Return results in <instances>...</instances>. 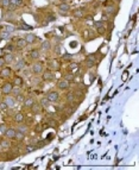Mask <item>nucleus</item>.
<instances>
[{"label":"nucleus","instance_id":"f257e3e1","mask_svg":"<svg viewBox=\"0 0 139 170\" xmlns=\"http://www.w3.org/2000/svg\"><path fill=\"white\" fill-rule=\"evenodd\" d=\"M45 69V63L43 61H35L31 63L30 66V73L32 75H40Z\"/></svg>","mask_w":139,"mask_h":170},{"label":"nucleus","instance_id":"f03ea898","mask_svg":"<svg viewBox=\"0 0 139 170\" xmlns=\"http://www.w3.org/2000/svg\"><path fill=\"white\" fill-rule=\"evenodd\" d=\"M118 11H119V6H118V4L116 2H107V4H105V15H107L108 17H114L118 13Z\"/></svg>","mask_w":139,"mask_h":170},{"label":"nucleus","instance_id":"7ed1b4c3","mask_svg":"<svg viewBox=\"0 0 139 170\" xmlns=\"http://www.w3.org/2000/svg\"><path fill=\"white\" fill-rule=\"evenodd\" d=\"M71 11V6L69 2H60L57 5V13L63 17H68Z\"/></svg>","mask_w":139,"mask_h":170},{"label":"nucleus","instance_id":"20e7f679","mask_svg":"<svg viewBox=\"0 0 139 170\" xmlns=\"http://www.w3.org/2000/svg\"><path fill=\"white\" fill-rule=\"evenodd\" d=\"M45 98L50 101L51 104H56L61 100V94L57 89H51L45 94Z\"/></svg>","mask_w":139,"mask_h":170},{"label":"nucleus","instance_id":"39448f33","mask_svg":"<svg viewBox=\"0 0 139 170\" xmlns=\"http://www.w3.org/2000/svg\"><path fill=\"white\" fill-rule=\"evenodd\" d=\"M56 88L57 91H61V92H67L70 89V81H68L67 79H60L57 82H56Z\"/></svg>","mask_w":139,"mask_h":170},{"label":"nucleus","instance_id":"423d86ee","mask_svg":"<svg viewBox=\"0 0 139 170\" xmlns=\"http://www.w3.org/2000/svg\"><path fill=\"white\" fill-rule=\"evenodd\" d=\"M46 67H48V69L53 70V71H58V70H61V62L55 57L50 58L46 63Z\"/></svg>","mask_w":139,"mask_h":170},{"label":"nucleus","instance_id":"0eeeda50","mask_svg":"<svg viewBox=\"0 0 139 170\" xmlns=\"http://www.w3.org/2000/svg\"><path fill=\"white\" fill-rule=\"evenodd\" d=\"M12 88H13V83H12V81H4L2 82V85L0 86V92L2 95H8V94H11L12 92Z\"/></svg>","mask_w":139,"mask_h":170},{"label":"nucleus","instance_id":"6e6552de","mask_svg":"<svg viewBox=\"0 0 139 170\" xmlns=\"http://www.w3.org/2000/svg\"><path fill=\"white\" fill-rule=\"evenodd\" d=\"M43 82H53L55 80V71L50 69H44V71L40 74Z\"/></svg>","mask_w":139,"mask_h":170},{"label":"nucleus","instance_id":"1a4fd4ad","mask_svg":"<svg viewBox=\"0 0 139 170\" xmlns=\"http://www.w3.org/2000/svg\"><path fill=\"white\" fill-rule=\"evenodd\" d=\"M12 71H13V70H12L11 67H6V66H5V67L0 68V79H1V80H5V81L8 80L10 77L12 76Z\"/></svg>","mask_w":139,"mask_h":170},{"label":"nucleus","instance_id":"9d476101","mask_svg":"<svg viewBox=\"0 0 139 170\" xmlns=\"http://www.w3.org/2000/svg\"><path fill=\"white\" fill-rule=\"evenodd\" d=\"M15 67H13V69L15 70V71H20V70H23L26 68V66H27V62H26V60L24 58V57H22V58H17L15 61Z\"/></svg>","mask_w":139,"mask_h":170},{"label":"nucleus","instance_id":"9b49d317","mask_svg":"<svg viewBox=\"0 0 139 170\" xmlns=\"http://www.w3.org/2000/svg\"><path fill=\"white\" fill-rule=\"evenodd\" d=\"M27 57H29V60L32 62L38 61L39 58H40V49H38V48H33V49H31L29 55H27Z\"/></svg>","mask_w":139,"mask_h":170},{"label":"nucleus","instance_id":"f8f14e48","mask_svg":"<svg viewBox=\"0 0 139 170\" xmlns=\"http://www.w3.org/2000/svg\"><path fill=\"white\" fill-rule=\"evenodd\" d=\"M4 102L7 105L8 108H13L17 105V99H15L13 95H11V94H8V95H4Z\"/></svg>","mask_w":139,"mask_h":170},{"label":"nucleus","instance_id":"ddd939ff","mask_svg":"<svg viewBox=\"0 0 139 170\" xmlns=\"http://www.w3.org/2000/svg\"><path fill=\"white\" fill-rule=\"evenodd\" d=\"M36 99L33 96H24L23 99V109L30 111V108L32 107V105L35 104Z\"/></svg>","mask_w":139,"mask_h":170},{"label":"nucleus","instance_id":"4468645a","mask_svg":"<svg viewBox=\"0 0 139 170\" xmlns=\"http://www.w3.org/2000/svg\"><path fill=\"white\" fill-rule=\"evenodd\" d=\"M23 38L26 40L27 45H33V44H36V43H37V42L39 40L38 36H36L35 33H26Z\"/></svg>","mask_w":139,"mask_h":170},{"label":"nucleus","instance_id":"2eb2a0df","mask_svg":"<svg viewBox=\"0 0 139 170\" xmlns=\"http://www.w3.org/2000/svg\"><path fill=\"white\" fill-rule=\"evenodd\" d=\"M15 50L18 49V50H24L26 46H27V43H26V40L23 38V37H17V39L15 40Z\"/></svg>","mask_w":139,"mask_h":170},{"label":"nucleus","instance_id":"dca6fc26","mask_svg":"<svg viewBox=\"0 0 139 170\" xmlns=\"http://www.w3.org/2000/svg\"><path fill=\"white\" fill-rule=\"evenodd\" d=\"M70 15H73L74 18H77V19H80V18H83V17H85V15H86V8H83V7L75 8V10L70 11Z\"/></svg>","mask_w":139,"mask_h":170},{"label":"nucleus","instance_id":"f3484780","mask_svg":"<svg viewBox=\"0 0 139 170\" xmlns=\"http://www.w3.org/2000/svg\"><path fill=\"white\" fill-rule=\"evenodd\" d=\"M11 94L15 96V99L20 98V99H24V95H23V87H19V86H13L12 88V92Z\"/></svg>","mask_w":139,"mask_h":170},{"label":"nucleus","instance_id":"a211bd4d","mask_svg":"<svg viewBox=\"0 0 139 170\" xmlns=\"http://www.w3.org/2000/svg\"><path fill=\"white\" fill-rule=\"evenodd\" d=\"M51 49H53V43H51L49 39L43 40V42L40 43V51H44V53H50V51H51Z\"/></svg>","mask_w":139,"mask_h":170},{"label":"nucleus","instance_id":"6ab92c4d","mask_svg":"<svg viewBox=\"0 0 139 170\" xmlns=\"http://www.w3.org/2000/svg\"><path fill=\"white\" fill-rule=\"evenodd\" d=\"M15 132H17V130H15V127H7V130L4 132L2 134H4V137H5L6 139L13 140L15 137Z\"/></svg>","mask_w":139,"mask_h":170},{"label":"nucleus","instance_id":"aec40b11","mask_svg":"<svg viewBox=\"0 0 139 170\" xmlns=\"http://www.w3.org/2000/svg\"><path fill=\"white\" fill-rule=\"evenodd\" d=\"M30 111L32 114H40V113L43 112V107L40 106V104H39L38 101L36 100L35 101V104L32 105V107L30 108Z\"/></svg>","mask_w":139,"mask_h":170},{"label":"nucleus","instance_id":"412c9836","mask_svg":"<svg viewBox=\"0 0 139 170\" xmlns=\"http://www.w3.org/2000/svg\"><path fill=\"white\" fill-rule=\"evenodd\" d=\"M85 64L87 68H93V67H95V64H96V58H95V56H94V55L87 56Z\"/></svg>","mask_w":139,"mask_h":170},{"label":"nucleus","instance_id":"4be33fe9","mask_svg":"<svg viewBox=\"0 0 139 170\" xmlns=\"http://www.w3.org/2000/svg\"><path fill=\"white\" fill-rule=\"evenodd\" d=\"M17 131H19V132H22V133H29V131H30V126L27 125V124L25 123H19L18 125H17V127H15Z\"/></svg>","mask_w":139,"mask_h":170},{"label":"nucleus","instance_id":"5701e85b","mask_svg":"<svg viewBox=\"0 0 139 170\" xmlns=\"http://www.w3.org/2000/svg\"><path fill=\"white\" fill-rule=\"evenodd\" d=\"M94 26H95V29L98 30L99 35H102V33H105V31H106L105 22H102V20H98V22H95V23H94Z\"/></svg>","mask_w":139,"mask_h":170},{"label":"nucleus","instance_id":"b1692460","mask_svg":"<svg viewBox=\"0 0 139 170\" xmlns=\"http://www.w3.org/2000/svg\"><path fill=\"white\" fill-rule=\"evenodd\" d=\"M64 99L67 101V104H69V105L70 104H74V102L76 101L74 92H70V91H67V92H65V94H64Z\"/></svg>","mask_w":139,"mask_h":170},{"label":"nucleus","instance_id":"393cba45","mask_svg":"<svg viewBox=\"0 0 139 170\" xmlns=\"http://www.w3.org/2000/svg\"><path fill=\"white\" fill-rule=\"evenodd\" d=\"M13 121L17 124L24 123L25 121V116L23 112H15L13 113Z\"/></svg>","mask_w":139,"mask_h":170},{"label":"nucleus","instance_id":"a878e982","mask_svg":"<svg viewBox=\"0 0 139 170\" xmlns=\"http://www.w3.org/2000/svg\"><path fill=\"white\" fill-rule=\"evenodd\" d=\"M11 147H12V144H11L10 139H6L4 137V139L0 140V149L1 150H10Z\"/></svg>","mask_w":139,"mask_h":170},{"label":"nucleus","instance_id":"bb28decb","mask_svg":"<svg viewBox=\"0 0 139 170\" xmlns=\"http://www.w3.org/2000/svg\"><path fill=\"white\" fill-rule=\"evenodd\" d=\"M4 58H5V62H6V64H13V63H15V61L17 60V57H15V53L5 54Z\"/></svg>","mask_w":139,"mask_h":170},{"label":"nucleus","instance_id":"cd10ccee","mask_svg":"<svg viewBox=\"0 0 139 170\" xmlns=\"http://www.w3.org/2000/svg\"><path fill=\"white\" fill-rule=\"evenodd\" d=\"M42 83H43V81H42V77H39V75H33V76H31V85L32 86L39 87Z\"/></svg>","mask_w":139,"mask_h":170},{"label":"nucleus","instance_id":"c85d7f7f","mask_svg":"<svg viewBox=\"0 0 139 170\" xmlns=\"http://www.w3.org/2000/svg\"><path fill=\"white\" fill-rule=\"evenodd\" d=\"M2 51H4V53H6V54H10V53H15V44H13V43H8V44H6V45L4 46Z\"/></svg>","mask_w":139,"mask_h":170},{"label":"nucleus","instance_id":"c756f323","mask_svg":"<svg viewBox=\"0 0 139 170\" xmlns=\"http://www.w3.org/2000/svg\"><path fill=\"white\" fill-rule=\"evenodd\" d=\"M12 83H13V86H19V87H23V85H24L23 77L19 76V75H17V76L13 77V80H12Z\"/></svg>","mask_w":139,"mask_h":170},{"label":"nucleus","instance_id":"7c9ffc66","mask_svg":"<svg viewBox=\"0 0 139 170\" xmlns=\"http://www.w3.org/2000/svg\"><path fill=\"white\" fill-rule=\"evenodd\" d=\"M38 102L40 104V106L43 107V109H45V108H49V106H50V104H51L50 101H49L48 99H46L45 96H42V98L39 99Z\"/></svg>","mask_w":139,"mask_h":170},{"label":"nucleus","instance_id":"2f4dec72","mask_svg":"<svg viewBox=\"0 0 139 170\" xmlns=\"http://www.w3.org/2000/svg\"><path fill=\"white\" fill-rule=\"evenodd\" d=\"M1 30L6 31V32H8V33H11V35H12V33H13V32L17 30V28H15V26H13V25H5V26H4Z\"/></svg>","mask_w":139,"mask_h":170},{"label":"nucleus","instance_id":"473e14b6","mask_svg":"<svg viewBox=\"0 0 139 170\" xmlns=\"http://www.w3.org/2000/svg\"><path fill=\"white\" fill-rule=\"evenodd\" d=\"M25 137H26V134H25V133H22V132H19V131L15 132V139L17 140V142H23L24 139H25Z\"/></svg>","mask_w":139,"mask_h":170},{"label":"nucleus","instance_id":"72a5a7b5","mask_svg":"<svg viewBox=\"0 0 139 170\" xmlns=\"http://www.w3.org/2000/svg\"><path fill=\"white\" fill-rule=\"evenodd\" d=\"M11 33H8V32H6V31L4 30H0V38H1V40L2 39H10L11 38Z\"/></svg>","mask_w":139,"mask_h":170},{"label":"nucleus","instance_id":"f704fd0d","mask_svg":"<svg viewBox=\"0 0 139 170\" xmlns=\"http://www.w3.org/2000/svg\"><path fill=\"white\" fill-rule=\"evenodd\" d=\"M17 29H19V30H32V26H30V25H27V24L22 22V23L17 26Z\"/></svg>","mask_w":139,"mask_h":170},{"label":"nucleus","instance_id":"c9c22d12","mask_svg":"<svg viewBox=\"0 0 139 170\" xmlns=\"http://www.w3.org/2000/svg\"><path fill=\"white\" fill-rule=\"evenodd\" d=\"M25 2V0H11V4H13L17 7H22Z\"/></svg>","mask_w":139,"mask_h":170},{"label":"nucleus","instance_id":"e433bc0d","mask_svg":"<svg viewBox=\"0 0 139 170\" xmlns=\"http://www.w3.org/2000/svg\"><path fill=\"white\" fill-rule=\"evenodd\" d=\"M10 5H11V0H1V2H0L1 8H7Z\"/></svg>","mask_w":139,"mask_h":170},{"label":"nucleus","instance_id":"4c0bfd02","mask_svg":"<svg viewBox=\"0 0 139 170\" xmlns=\"http://www.w3.org/2000/svg\"><path fill=\"white\" fill-rule=\"evenodd\" d=\"M51 51L54 53V54L56 55H60L61 54V48H60V45H53V49H51Z\"/></svg>","mask_w":139,"mask_h":170},{"label":"nucleus","instance_id":"58836bf2","mask_svg":"<svg viewBox=\"0 0 139 170\" xmlns=\"http://www.w3.org/2000/svg\"><path fill=\"white\" fill-rule=\"evenodd\" d=\"M35 149H36L35 145H27V147H25V149H24V152L29 154V152H31V151H33Z\"/></svg>","mask_w":139,"mask_h":170},{"label":"nucleus","instance_id":"ea45409f","mask_svg":"<svg viewBox=\"0 0 139 170\" xmlns=\"http://www.w3.org/2000/svg\"><path fill=\"white\" fill-rule=\"evenodd\" d=\"M73 60V57H71V55H63L62 56V61L67 62V61H71Z\"/></svg>","mask_w":139,"mask_h":170},{"label":"nucleus","instance_id":"a19ab883","mask_svg":"<svg viewBox=\"0 0 139 170\" xmlns=\"http://www.w3.org/2000/svg\"><path fill=\"white\" fill-rule=\"evenodd\" d=\"M6 130H7V124H0V131H1V133H4Z\"/></svg>","mask_w":139,"mask_h":170},{"label":"nucleus","instance_id":"79ce46f5","mask_svg":"<svg viewBox=\"0 0 139 170\" xmlns=\"http://www.w3.org/2000/svg\"><path fill=\"white\" fill-rule=\"evenodd\" d=\"M5 66H6V62H5L4 56H0V68H2V67H5Z\"/></svg>","mask_w":139,"mask_h":170},{"label":"nucleus","instance_id":"37998d69","mask_svg":"<svg viewBox=\"0 0 139 170\" xmlns=\"http://www.w3.org/2000/svg\"><path fill=\"white\" fill-rule=\"evenodd\" d=\"M0 108H1V109H4V111H7L8 109L7 105H6L4 101H1V102H0Z\"/></svg>","mask_w":139,"mask_h":170},{"label":"nucleus","instance_id":"c03bdc74","mask_svg":"<svg viewBox=\"0 0 139 170\" xmlns=\"http://www.w3.org/2000/svg\"><path fill=\"white\" fill-rule=\"evenodd\" d=\"M99 2H102V4H107L108 2V0H98Z\"/></svg>","mask_w":139,"mask_h":170},{"label":"nucleus","instance_id":"a18cd8bd","mask_svg":"<svg viewBox=\"0 0 139 170\" xmlns=\"http://www.w3.org/2000/svg\"><path fill=\"white\" fill-rule=\"evenodd\" d=\"M60 1H61V2H69L70 0H60Z\"/></svg>","mask_w":139,"mask_h":170},{"label":"nucleus","instance_id":"49530a36","mask_svg":"<svg viewBox=\"0 0 139 170\" xmlns=\"http://www.w3.org/2000/svg\"><path fill=\"white\" fill-rule=\"evenodd\" d=\"M114 2H116V4H119V2H120V0H114Z\"/></svg>","mask_w":139,"mask_h":170},{"label":"nucleus","instance_id":"de8ad7c7","mask_svg":"<svg viewBox=\"0 0 139 170\" xmlns=\"http://www.w3.org/2000/svg\"><path fill=\"white\" fill-rule=\"evenodd\" d=\"M0 2H1V0H0Z\"/></svg>","mask_w":139,"mask_h":170}]
</instances>
